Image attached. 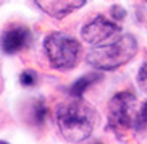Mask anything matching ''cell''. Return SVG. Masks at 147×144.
Segmentation results:
<instances>
[{
	"mask_svg": "<svg viewBox=\"0 0 147 144\" xmlns=\"http://www.w3.org/2000/svg\"><path fill=\"white\" fill-rule=\"evenodd\" d=\"M44 50L50 65L57 70H69L78 63L81 45L65 32H52L44 41Z\"/></svg>",
	"mask_w": 147,
	"mask_h": 144,
	"instance_id": "3",
	"label": "cell"
},
{
	"mask_svg": "<svg viewBox=\"0 0 147 144\" xmlns=\"http://www.w3.org/2000/svg\"><path fill=\"white\" fill-rule=\"evenodd\" d=\"M138 53V41L131 34H123L107 44H97L87 52V63L95 70L110 71L133 60Z\"/></svg>",
	"mask_w": 147,
	"mask_h": 144,
	"instance_id": "2",
	"label": "cell"
},
{
	"mask_svg": "<svg viewBox=\"0 0 147 144\" xmlns=\"http://www.w3.org/2000/svg\"><path fill=\"white\" fill-rule=\"evenodd\" d=\"M147 126V102H144L142 107L139 109L138 114V120H136V130H142V128Z\"/></svg>",
	"mask_w": 147,
	"mask_h": 144,
	"instance_id": "11",
	"label": "cell"
},
{
	"mask_svg": "<svg viewBox=\"0 0 147 144\" xmlns=\"http://www.w3.org/2000/svg\"><path fill=\"white\" fill-rule=\"evenodd\" d=\"M139 110L136 97L131 91H121L108 104V123L115 131H123L136 126Z\"/></svg>",
	"mask_w": 147,
	"mask_h": 144,
	"instance_id": "4",
	"label": "cell"
},
{
	"mask_svg": "<svg viewBox=\"0 0 147 144\" xmlns=\"http://www.w3.org/2000/svg\"><path fill=\"white\" fill-rule=\"evenodd\" d=\"M117 32H120V26H117L115 23L107 20L105 16H97L82 28L81 34H82V39L87 44L97 45V44H102L107 39L113 37Z\"/></svg>",
	"mask_w": 147,
	"mask_h": 144,
	"instance_id": "5",
	"label": "cell"
},
{
	"mask_svg": "<svg viewBox=\"0 0 147 144\" xmlns=\"http://www.w3.org/2000/svg\"><path fill=\"white\" fill-rule=\"evenodd\" d=\"M36 5L52 18H63L81 8L86 0H34Z\"/></svg>",
	"mask_w": 147,
	"mask_h": 144,
	"instance_id": "7",
	"label": "cell"
},
{
	"mask_svg": "<svg viewBox=\"0 0 147 144\" xmlns=\"http://www.w3.org/2000/svg\"><path fill=\"white\" fill-rule=\"evenodd\" d=\"M138 84L144 92H147V63L139 70V73H138Z\"/></svg>",
	"mask_w": 147,
	"mask_h": 144,
	"instance_id": "12",
	"label": "cell"
},
{
	"mask_svg": "<svg viewBox=\"0 0 147 144\" xmlns=\"http://www.w3.org/2000/svg\"><path fill=\"white\" fill-rule=\"evenodd\" d=\"M146 2H147V0H146Z\"/></svg>",
	"mask_w": 147,
	"mask_h": 144,
	"instance_id": "14",
	"label": "cell"
},
{
	"mask_svg": "<svg viewBox=\"0 0 147 144\" xmlns=\"http://www.w3.org/2000/svg\"><path fill=\"white\" fill-rule=\"evenodd\" d=\"M49 117V109L45 107L44 102H37L34 105V112H32V118H34L36 125H42Z\"/></svg>",
	"mask_w": 147,
	"mask_h": 144,
	"instance_id": "9",
	"label": "cell"
},
{
	"mask_svg": "<svg viewBox=\"0 0 147 144\" xmlns=\"http://www.w3.org/2000/svg\"><path fill=\"white\" fill-rule=\"evenodd\" d=\"M125 15H126V10L123 7H120V5H113L112 7V16L115 20H123Z\"/></svg>",
	"mask_w": 147,
	"mask_h": 144,
	"instance_id": "13",
	"label": "cell"
},
{
	"mask_svg": "<svg viewBox=\"0 0 147 144\" xmlns=\"http://www.w3.org/2000/svg\"><path fill=\"white\" fill-rule=\"evenodd\" d=\"M20 83L23 86H34L37 83V74L34 73L32 70H26L20 74Z\"/></svg>",
	"mask_w": 147,
	"mask_h": 144,
	"instance_id": "10",
	"label": "cell"
},
{
	"mask_svg": "<svg viewBox=\"0 0 147 144\" xmlns=\"http://www.w3.org/2000/svg\"><path fill=\"white\" fill-rule=\"evenodd\" d=\"M31 41V34L28 28L24 26H16V28H11V29H7L2 34L0 37V47L5 53H16L20 50L26 47Z\"/></svg>",
	"mask_w": 147,
	"mask_h": 144,
	"instance_id": "6",
	"label": "cell"
},
{
	"mask_svg": "<svg viewBox=\"0 0 147 144\" xmlns=\"http://www.w3.org/2000/svg\"><path fill=\"white\" fill-rule=\"evenodd\" d=\"M94 110L91 105L81 101L65 102L57 107V125L61 136L68 141L78 143L87 139L94 128Z\"/></svg>",
	"mask_w": 147,
	"mask_h": 144,
	"instance_id": "1",
	"label": "cell"
},
{
	"mask_svg": "<svg viewBox=\"0 0 147 144\" xmlns=\"http://www.w3.org/2000/svg\"><path fill=\"white\" fill-rule=\"evenodd\" d=\"M100 79V74L97 73H89V74H84V76H81L79 79H76L74 81V84L71 86V89H69V92H71V96L76 97V99H79V97L86 92V89L91 84L97 83Z\"/></svg>",
	"mask_w": 147,
	"mask_h": 144,
	"instance_id": "8",
	"label": "cell"
}]
</instances>
